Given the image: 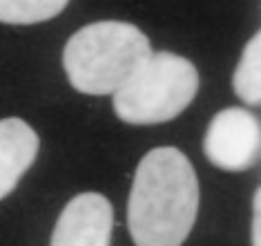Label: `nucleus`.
<instances>
[{
    "mask_svg": "<svg viewBox=\"0 0 261 246\" xmlns=\"http://www.w3.org/2000/svg\"><path fill=\"white\" fill-rule=\"evenodd\" d=\"M199 92V72L172 52H150L132 76L114 92V112L132 125L172 121Z\"/></svg>",
    "mask_w": 261,
    "mask_h": 246,
    "instance_id": "7ed1b4c3",
    "label": "nucleus"
},
{
    "mask_svg": "<svg viewBox=\"0 0 261 246\" xmlns=\"http://www.w3.org/2000/svg\"><path fill=\"white\" fill-rule=\"evenodd\" d=\"M234 94L243 103L259 105L261 103V36L254 34L237 63L232 76Z\"/></svg>",
    "mask_w": 261,
    "mask_h": 246,
    "instance_id": "0eeeda50",
    "label": "nucleus"
},
{
    "mask_svg": "<svg viewBox=\"0 0 261 246\" xmlns=\"http://www.w3.org/2000/svg\"><path fill=\"white\" fill-rule=\"evenodd\" d=\"M150 52V40L136 25L100 20L79 29L67 40L63 65L74 90L103 97L114 94Z\"/></svg>",
    "mask_w": 261,
    "mask_h": 246,
    "instance_id": "f03ea898",
    "label": "nucleus"
},
{
    "mask_svg": "<svg viewBox=\"0 0 261 246\" xmlns=\"http://www.w3.org/2000/svg\"><path fill=\"white\" fill-rule=\"evenodd\" d=\"M259 119L243 107H225L207 125L203 152L217 168L241 172L259 159Z\"/></svg>",
    "mask_w": 261,
    "mask_h": 246,
    "instance_id": "20e7f679",
    "label": "nucleus"
},
{
    "mask_svg": "<svg viewBox=\"0 0 261 246\" xmlns=\"http://www.w3.org/2000/svg\"><path fill=\"white\" fill-rule=\"evenodd\" d=\"M38 154V135L22 119L0 121V199L18 186Z\"/></svg>",
    "mask_w": 261,
    "mask_h": 246,
    "instance_id": "423d86ee",
    "label": "nucleus"
},
{
    "mask_svg": "<svg viewBox=\"0 0 261 246\" xmlns=\"http://www.w3.org/2000/svg\"><path fill=\"white\" fill-rule=\"evenodd\" d=\"M69 0H0V23L34 25L56 18Z\"/></svg>",
    "mask_w": 261,
    "mask_h": 246,
    "instance_id": "6e6552de",
    "label": "nucleus"
},
{
    "mask_svg": "<svg viewBox=\"0 0 261 246\" xmlns=\"http://www.w3.org/2000/svg\"><path fill=\"white\" fill-rule=\"evenodd\" d=\"M199 211V182L176 148H154L141 159L127 199V229L136 246H181Z\"/></svg>",
    "mask_w": 261,
    "mask_h": 246,
    "instance_id": "f257e3e1",
    "label": "nucleus"
},
{
    "mask_svg": "<svg viewBox=\"0 0 261 246\" xmlns=\"http://www.w3.org/2000/svg\"><path fill=\"white\" fill-rule=\"evenodd\" d=\"M114 211L105 195L81 193L63 208L49 246H110Z\"/></svg>",
    "mask_w": 261,
    "mask_h": 246,
    "instance_id": "39448f33",
    "label": "nucleus"
},
{
    "mask_svg": "<svg viewBox=\"0 0 261 246\" xmlns=\"http://www.w3.org/2000/svg\"><path fill=\"white\" fill-rule=\"evenodd\" d=\"M252 246H261V193L254 190L252 202Z\"/></svg>",
    "mask_w": 261,
    "mask_h": 246,
    "instance_id": "1a4fd4ad",
    "label": "nucleus"
}]
</instances>
